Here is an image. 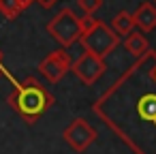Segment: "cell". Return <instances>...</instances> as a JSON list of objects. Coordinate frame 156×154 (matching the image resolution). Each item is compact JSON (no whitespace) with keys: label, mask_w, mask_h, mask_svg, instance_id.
<instances>
[{"label":"cell","mask_w":156,"mask_h":154,"mask_svg":"<svg viewBox=\"0 0 156 154\" xmlns=\"http://www.w3.org/2000/svg\"><path fill=\"white\" fill-rule=\"evenodd\" d=\"M51 103H54L51 94L34 77L24 79V84H15V90L9 96V105L30 124H34L37 118L51 107Z\"/></svg>","instance_id":"1"},{"label":"cell","mask_w":156,"mask_h":154,"mask_svg":"<svg viewBox=\"0 0 156 154\" xmlns=\"http://www.w3.org/2000/svg\"><path fill=\"white\" fill-rule=\"evenodd\" d=\"M47 32H49L62 47L75 45V43L81 39V34H83L79 17H77L71 9H62V11L47 24Z\"/></svg>","instance_id":"2"},{"label":"cell","mask_w":156,"mask_h":154,"mask_svg":"<svg viewBox=\"0 0 156 154\" xmlns=\"http://www.w3.org/2000/svg\"><path fill=\"white\" fill-rule=\"evenodd\" d=\"M79 41H81V45H83L86 52H92V54H96V56L103 58V56H107V54L118 45L120 37L113 32V28H109V26L96 22L90 30H86V32L81 34Z\"/></svg>","instance_id":"3"},{"label":"cell","mask_w":156,"mask_h":154,"mask_svg":"<svg viewBox=\"0 0 156 154\" xmlns=\"http://www.w3.org/2000/svg\"><path fill=\"white\" fill-rule=\"evenodd\" d=\"M62 137H64V141H66L75 152H83V150H88L90 143L96 139V131H94L83 118H77V120H73V122L64 128Z\"/></svg>","instance_id":"4"},{"label":"cell","mask_w":156,"mask_h":154,"mask_svg":"<svg viewBox=\"0 0 156 154\" xmlns=\"http://www.w3.org/2000/svg\"><path fill=\"white\" fill-rule=\"evenodd\" d=\"M75 71V75L86 84V86H92L94 81H98V77L105 73V62L101 56L92 54V52H86L77 62H73L71 66Z\"/></svg>","instance_id":"5"},{"label":"cell","mask_w":156,"mask_h":154,"mask_svg":"<svg viewBox=\"0 0 156 154\" xmlns=\"http://www.w3.org/2000/svg\"><path fill=\"white\" fill-rule=\"evenodd\" d=\"M71 66H73V62H71V56L66 52H54L39 64V71L43 73L45 79L56 84L66 75V71H71Z\"/></svg>","instance_id":"6"},{"label":"cell","mask_w":156,"mask_h":154,"mask_svg":"<svg viewBox=\"0 0 156 154\" xmlns=\"http://www.w3.org/2000/svg\"><path fill=\"white\" fill-rule=\"evenodd\" d=\"M133 20L141 32H152L156 28V2H143L133 13Z\"/></svg>","instance_id":"7"},{"label":"cell","mask_w":156,"mask_h":154,"mask_svg":"<svg viewBox=\"0 0 156 154\" xmlns=\"http://www.w3.org/2000/svg\"><path fill=\"white\" fill-rule=\"evenodd\" d=\"M124 47H126L128 54H133V56H137V58L143 56V54L147 52V39H145V32H141V30H133V32L126 37Z\"/></svg>","instance_id":"8"},{"label":"cell","mask_w":156,"mask_h":154,"mask_svg":"<svg viewBox=\"0 0 156 154\" xmlns=\"http://www.w3.org/2000/svg\"><path fill=\"white\" fill-rule=\"evenodd\" d=\"M137 111H139V118L141 120L156 124V94L154 92L143 94L139 98V103H137Z\"/></svg>","instance_id":"9"},{"label":"cell","mask_w":156,"mask_h":154,"mask_svg":"<svg viewBox=\"0 0 156 154\" xmlns=\"http://www.w3.org/2000/svg\"><path fill=\"white\" fill-rule=\"evenodd\" d=\"M111 26H113V32L120 34V37H128L137 26H135V20H133V13H126V11H120L113 20H111Z\"/></svg>","instance_id":"10"},{"label":"cell","mask_w":156,"mask_h":154,"mask_svg":"<svg viewBox=\"0 0 156 154\" xmlns=\"http://www.w3.org/2000/svg\"><path fill=\"white\" fill-rule=\"evenodd\" d=\"M22 11H24V7L20 0H0V13L7 20H15Z\"/></svg>","instance_id":"11"},{"label":"cell","mask_w":156,"mask_h":154,"mask_svg":"<svg viewBox=\"0 0 156 154\" xmlns=\"http://www.w3.org/2000/svg\"><path fill=\"white\" fill-rule=\"evenodd\" d=\"M77 5L83 9V13L92 15V13H96L103 7V0H77Z\"/></svg>","instance_id":"12"},{"label":"cell","mask_w":156,"mask_h":154,"mask_svg":"<svg viewBox=\"0 0 156 154\" xmlns=\"http://www.w3.org/2000/svg\"><path fill=\"white\" fill-rule=\"evenodd\" d=\"M79 22H81V30H83V32L90 30V28L96 24V20H94L92 15H88V13H86V17H79Z\"/></svg>","instance_id":"13"},{"label":"cell","mask_w":156,"mask_h":154,"mask_svg":"<svg viewBox=\"0 0 156 154\" xmlns=\"http://www.w3.org/2000/svg\"><path fill=\"white\" fill-rule=\"evenodd\" d=\"M37 2H39V5H41L43 9H51V7H54V5L58 2V0H37Z\"/></svg>","instance_id":"14"},{"label":"cell","mask_w":156,"mask_h":154,"mask_svg":"<svg viewBox=\"0 0 156 154\" xmlns=\"http://www.w3.org/2000/svg\"><path fill=\"white\" fill-rule=\"evenodd\" d=\"M20 2H22V7L26 9V7H30L32 2H37V0H20Z\"/></svg>","instance_id":"15"},{"label":"cell","mask_w":156,"mask_h":154,"mask_svg":"<svg viewBox=\"0 0 156 154\" xmlns=\"http://www.w3.org/2000/svg\"><path fill=\"white\" fill-rule=\"evenodd\" d=\"M2 75H9V73L5 71V66H2V64H0V77H2Z\"/></svg>","instance_id":"16"},{"label":"cell","mask_w":156,"mask_h":154,"mask_svg":"<svg viewBox=\"0 0 156 154\" xmlns=\"http://www.w3.org/2000/svg\"><path fill=\"white\" fill-rule=\"evenodd\" d=\"M0 64H2V52H0Z\"/></svg>","instance_id":"17"},{"label":"cell","mask_w":156,"mask_h":154,"mask_svg":"<svg viewBox=\"0 0 156 154\" xmlns=\"http://www.w3.org/2000/svg\"><path fill=\"white\" fill-rule=\"evenodd\" d=\"M154 77H156V71H154Z\"/></svg>","instance_id":"18"}]
</instances>
